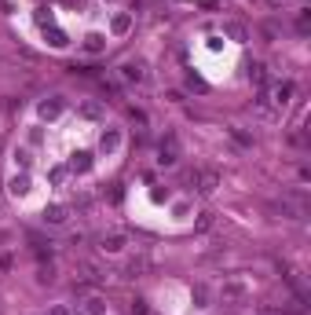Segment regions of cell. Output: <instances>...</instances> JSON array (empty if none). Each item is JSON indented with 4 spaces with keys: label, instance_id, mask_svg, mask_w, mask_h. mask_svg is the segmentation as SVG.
Returning a JSON list of instances; mask_svg holds the SVG:
<instances>
[{
    "label": "cell",
    "instance_id": "obj_1",
    "mask_svg": "<svg viewBox=\"0 0 311 315\" xmlns=\"http://www.w3.org/2000/svg\"><path fill=\"white\" fill-rule=\"evenodd\" d=\"M187 180L194 183V191H198V194H212V191H216V183H220V176L209 169V172H187Z\"/></svg>",
    "mask_w": 311,
    "mask_h": 315
},
{
    "label": "cell",
    "instance_id": "obj_2",
    "mask_svg": "<svg viewBox=\"0 0 311 315\" xmlns=\"http://www.w3.org/2000/svg\"><path fill=\"white\" fill-rule=\"evenodd\" d=\"M121 147V136H117V128H106V132L99 136V151H106V154H114Z\"/></svg>",
    "mask_w": 311,
    "mask_h": 315
},
{
    "label": "cell",
    "instance_id": "obj_3",
    "mask_svg": "<svg viewBox=\"0 0 311 315\" xmlns=\"http://www.w3.org/2000/svg\"><path fill=\"white\" fill-rule=\"evenodd\" d=\"M11 194L15 198H26V194H30V176H11Z\"/></svg>",
    "mask_w": 311,
    "mask_h": 315
},
{
    "label": "cell",
    "instance_id": "obj_4",
    "mask_svg": "<svg viewBox=\"0 0 311 315\" xmlns=\"http://www.w3.org/2000/svg\"><path fill=\"white\" fill-rule=\"evenodd\" d=\"M157 161H165V165L176 161V136H168V140L161 143V158H157Z\"/></svg>",
    "mask_w": 311,
    "mask_h": 315
},
{
    "label": "cell",
    "instance_id": "obj_5",
    "mask_svg": "<svg viewBox=\"0 0 311 315\" xmlns=\"http://www.w3.org/2000/svg\"><path fill=\"white\" fill-rule=\"evenodd\" d=\"M121 73H125V81H143V62H125Z\"/></svg>",
    "mask_w": 311,
    "mask_h": 315
},
{
    "label": "cell",
    "instance_id": "obj_6",
    "mask_svg": "<svg viewBox=\"0 0 311 315\" xmlns=\"http://www.w3.org/2000/svg\"><path fill=\"white\" fill-rule=\"evenodd\" d=\"M44 220H48V224H66V206H52V209H44Z\"/></svg>",
    "mask_w": 311,
    "mask_h": 315
},
{
    "label": "cell",
    "instance_id": "obj_7",
    "mask_svg": "<svg viewBox=\"0 0 311 315\" xmlns=\"http://www.w3.org/2000/svg\"><path fill=\"white\" fill-rule=\"evenodd\" d=\"M289 96H293V85H289V81H282V85L275 88V103H278V106H286V103H289Z\"/></svg>",
    "mask_w": 311,
    "mask_h": 315
},
{
    "label": "cell",
    "instance_id": "obj_8",
    "mask_svg": "<svg viewBox=\"0 0 311 315\" xmlns=\"http://www.w3.org/2000/svg\"><path fill=\"white\" fill-rule=\"evenodd\" d=\"M121 246H125V238H121V235H106V238H103V249H106V253H117Z\"/></svg>",
    "mask_w": 311,
    "mask_h": 315
},
{
    "label": "cell",
    "instance_id": "obj_9",
    "mask_svg": "<svg viewBox=\"0 0 311 315\" xmlns=\"http://www.w3.org/2000/svg\"><path fill=\"white\" fill-rule=\"evenodd\" d=\"M59 110H62V103H59V99H52V103L41 106V117H59Z\"/></svg>",
    "mask_w": 311,
    "mask_h": 315
},
{
    "label": "cell",
    "instance_id": "obj_10",
    "mask_svg": "<svg viewBox=\"0 0 311 315\" xmlns=\"http://www.w3.org/2000/svg\"><path fill=\"white\" fill-rule=\"evenodd\" d=\"M15 161L22 165V169H30V151H26V147H18V151H15Z\"/></svg>",
    "mask_w": 311,
    "mask_h": 315
},
{
    "label": "cell",
    "instance_id": "obj_11",
    "mask_svg": "<svg viewBox=\"0 0 311 315\" xmlns=\"http://www.w3.org/2000/svg\"><path fill=\"white\" fill-rule=\"evenodd\" d=\"M88 154H77V158H73V169H77V172H88Z\"/></svg>",
    "mask_w": 311,
    "mask_h": 315
},
{
    "label": "cell",
    "instance_id": "obj_12",
    "mask_svg": "<svg viewBox=\"0 0 311 315\" xmlns=\"http://www.w3.org/2000/svg\"><path fill=\"white\" fill-rule=\"evenodd\" d=\"M84 48H88V52H99V48H103V37H99V33H92L88 41H84Z\"/></svg>",
    "mask_w": 311,
    "mask_h": 315
},
{
    "label": "cell",
    "instance_id": "obj_13",
    "mask_svg": "<svg viewBox=\"0 0 311 315\" xmlns=\"http://www.w3.org/2000/svg\"><path fill=\"white\" fill-rule=\"evenodd\" d=\"M249 77H253V81H263L267 73H263V66H260V62H253V66H249Z\"/></svg>",
    "mask_w": 311,
    "mask_h": 315
},
{
    "label": "cell",
    "instance_id": "obj_14",
    "mask_svg": "<svg viewBox=\"0 0 311 315\" xmlns=\"http://www.w3.org/2000/svg\"><path fill=\"white\" fill-rule=\"evenodd\" d=\"M128 30V15H117L114 18V33H125Z\"/></svg>",
    "mask_w": 311,
    "mask_h": 315
},
{
    "label": "cell",
    "instance_id": "obj_15",
    "mask_svg": "<svg viewBox=\"0 0 311 315\" xmlns=\"http://www.w3.org/2000/svg\"><path fill=\"white\" fill-rule=\"evenodd\" d=\"M81 114H84V117H99V106L88 103V106H81Z\"/></svg>",
    "mask_w": 311,
    "mask_h": 315
},
{
    "label": "cell",
    "instance_id": "obj_16",
    "mask_svg": "<svg viewBox=\"0 0 311 315\" xmlns=\"http://www.w3.org/2000/svg\"><path fill=\"white\" fill-rule=\"evenodd\" d=\"M205 297H209V290H205V286H194V301L205 304Z\"/></svg>",
    "mask_w": 311,
    "mask_h": 315
},
{
    "label": "cell",
    "instance_id": "obj_17",
    "mask_svg": "<svg viewBox=\"0 0 311 315\" xmlns=\"http://www.w3.org/2000/svg\"><path fill=\"white\" fill-rule=\"evenodd\" d=\"M48 315H70V312H66V308H52Z\"/></svg>",
    "mask_w": 311,
    "mask_h": 315
}]
</instances>
